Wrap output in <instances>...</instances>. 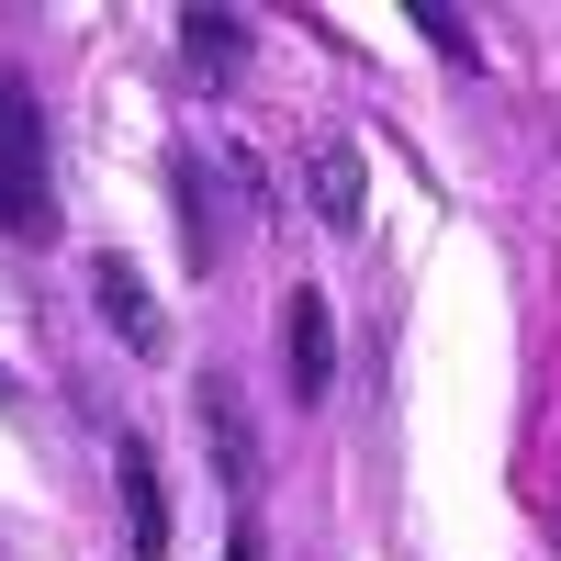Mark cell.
<instances>
[{"label": "cell", "instance_id": "obj_1", "mask_svg": "<svg viewBox=\"0 0 561 561\" xmlns=\"http://www.w3.org/2000/svg\"><path fill=\"white\" fill-rule=\"evenodd\" d=\"M0 237H23V248L57 237V169H45V113L23 68H0Z\"/></svg>", "mask_w": 561, "mask_h": 561}, {"label": "cell", "instance_id": "obj_2", "mask_svg": "<svg viewBox=\"0 0 561 561\" xmlns=\"http://www.w3.org/2000/svg\"><path fill=\"white\" fill-rule=\"evenodd\" d=\"M169 192H180V259H192L203 280L225 270V237H237V169H225V158H203V147H180L169 158Z\"/></svg>", "mask_w": 561, "mask_h": 561}, {"label": "cell", "instance_id": "obj_3", "mask_svg": "<svg viewBox=\"0 0 561 561\" xmlns=\"http://www.w3.org/2000/svg\"><path fill=\"white\" fill-rule=\"evenodd\" d=\"M280 382H293V404H325V382H337V314H325V293H280Z\"/></svg>", "mask_w": 561, "mask_h": 561}, {"label": "cell", "instance_id": "obj_4", "mask_svg": "<svg viewBox=\"0 0 561 561\" xmlns=\"http://www.w3.org/2000/svg\"><path fill=\"white\" fill-rule=\"evenodd\" d=\"M203 438H214V472L237 494V517H259V427H248V393L225 370H203Z\"/></svg>", "mask_w": 561, "mask_h": 561}, {"label": "cell", "instance_id": "obj_5", "mask_svg": "<svg viewBox=\"0 0 561 561\" xmlns=\"http://www.w3.org/2000/svg\"><path fill=\"white\" fill-rule=\"evenodd\" d=\"M113 483H124V550L135 561H169V494H158V449L147 438H113Z\"/></svg>", "mask_w": 561, "mask_h": 561}, {"label": "cell", "instance_id": "obj_6", "mask_svg": "<svg viewBox=\"0 0 561 561\" xmlns=\"http://www.w3.org/2000/svg\"><path fill=\"white\" fill-rule=\"evenodd\" d=\"M90 304L113 314V337H124L135 359L169 348V325H158V304H147V280H135V259H90Z\"/></svg>", "mask_w": 561, "mask_h": 561}, {"label": "cell", "instance_id": "obj_7", "mask_svg": "<svg viewBox=\"0 0 561 561\" xmlns=\"http://www.w3.org/2000/svg\"><path fill=\"white\" fill-rule=\"evenodd\" d=\"M304 180H314V225H337V237H359V135H314L304 147Z\"/></svg>", "mask_w": 561, "mask_h": 561}, {"label": "cell", "instance_id": "obj_8", "mask_svg": "<svg viewBox=\"0 0 561 561\" xmlns=\"http://www.w3.org/2000/svg\"><path fill=\"white\" fill-rule=\"evenodd\" d=\"M180 57H192V79H237L248 68V12H180Z\"/></svg>", "mask_w": 561, "mask_h": 561}, {"label": "cell", "instance_id": "obj_9", "mask_svg": "<svg viewBox=\"0 0 561 561\" xmlns=\"http://www.w3.org/2000/svg\"><path fill=\"white\" fill-rule=\"evenodd\" d=\"M225 561H259V517H237V539H225Z\"/></svg>", "mask_w": 561, "mask_h": 561}]
</instances>
